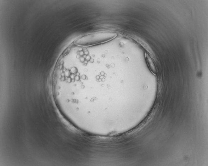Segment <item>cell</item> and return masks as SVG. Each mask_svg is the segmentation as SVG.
<instances>
[{
    "label": "cell",
    "instance_id": "3",
    "mask_svg": "<svg viewBox=\"0 0 208 166\" xmlns=\"http://www.w3.org/2000/svg\"><path fill=\"white\" fill-rule=\"evenodd\" d=\"M70 48H68L66 50H65L64 52L63 53V56H65L67 55V54L69 53V52L70 51Z\"/></svg>",
    "mask_w": 208,
    "mask_h": 166
},
{
    "label": "cell",
    "instance_id": "1",
    "mask_svg": "<svg viewBox=\"0 0 208 166\" xmlns=\"http://www.w3.org/2000/svg\"><path fill=\"white\" fill-rule=\"evenodd\" d=\"M118 33L111 32H95L87 35L76 40L74 44L80 47H89L106 43L114 39Z\"/></svg>",
    "mask_w": 208,
    "mask_h": 166
},
{
    "label": "cell",
    "instance_id": "2",
    "mask_svg": "<svg viewBox=\"0 0 208 166\" xmlns=\"http://www.w3.org/2000/svg\"><path fill=\"white\" fill-rule=\"evenodd\" d=\"M145 57L146 61H147L150 70L151 71L153 74H156V69L155 65L154 64L151 57L147 53H146L145 54Z\"/></svg>",
    "mask_w": 208,
    "mask_h": 166
}]
</instances>
